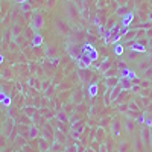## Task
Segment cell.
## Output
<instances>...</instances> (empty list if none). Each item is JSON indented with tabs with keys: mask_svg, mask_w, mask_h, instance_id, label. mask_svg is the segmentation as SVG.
<instances>
[{
	"mask_svg": "<svg viewBox=\"0 0 152 152\" xmlns=\"http://www.w3.org/2000/svg\"><path fill=\"white\" fill-rule=\"evenodd\" d=\"M34 24H35L37 28H41V26H43V17H35Z\"/></svg>",
	"mask_w": 152,
	"mask_h": 152,
	"instance_id": "1",
	"label": "cell"
}]
</instances>
